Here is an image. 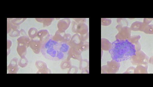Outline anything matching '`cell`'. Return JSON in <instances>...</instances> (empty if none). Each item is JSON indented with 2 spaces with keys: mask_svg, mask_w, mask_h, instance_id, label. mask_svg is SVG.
I'll use <instances>...</instances> for the list:
<instances>
[{
  "mask_svg": "<svg viewBox=\"0 0 153 87\" xmlns=\"http://www.w3.org/2000/svg\"><path fill=\"white\" fill-rule=\"evenodd\" d=\"M146 32L148 34H153V24L149 25L147 27Z\"/></svg>",
  "mask_w": 153,
  "mask_h": 87,
  "instance_id": "3",
  "label": "cell"
},
{
  "mask_svg": "<svg viewBox=\"0 0 153 87\" xmlns=\"http://www.w3.org/2000/svg\"><path fill=\"white\" fill-rule=\"evenodd\" d=\"M70 47L63 41L58 42L49 39L42 44L41 51L45 58L50 60L59 61L66 59Z\"/></svg>",
  "mask_w": 153,
  "mask_h": 87,
  "instance_id": "1",
  "label": "cell"
},
{
  "mask_svg": "<svg viewBox=\"0 0 153 87\" xmlns=\"http://www.w3.org/2000/svg\"><path fill=\"white\" fill-rule=\"evenodd\" d=\"M109 52L113 60L121 62L136 55V50L134 45L128 40H117L112 43Z\"/></svg>",
  "mask_w": 153,
  "mask_h": 87,
  "instance_id": "2",
  "label": "cell"
}]
</instances>
